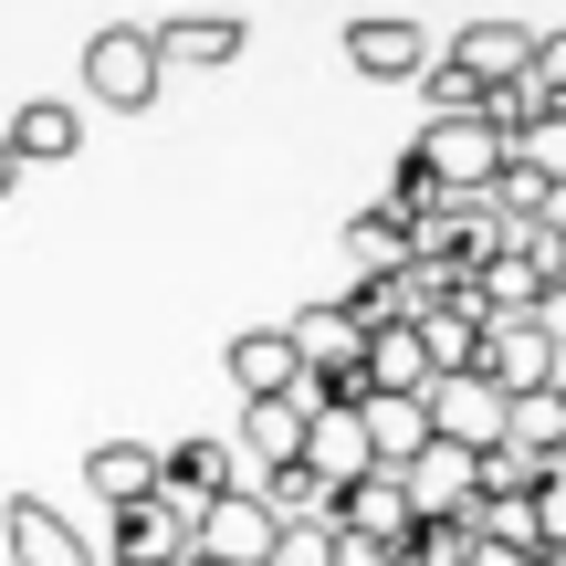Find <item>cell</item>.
Listing matches in <instances>:
<instances>
[{
  "mask_svg": "<svg viewBox=\"0 0 566 566\" xmlns=\"http://www.w3.org/2000/svg\"><path fill=\"white\" fill-rule=\"evenodd\" d=\"M346 263H357V283H399V273H409V231L367 200L357 221H346Z\"/></svg>",
  "mask_w": 566,
  "mask_h": 566,
  "instance_id": "20",
  "label": "cell"
},
{
  "mask_svg": "<svg viewBox=\"0 0 566 566\" xmlns=\"http://www.w3.org/2000/svg\"><path fill=\"white\" fill-rule=\"evenodd\" d=\"M420 420H430V441L462 451V462L504 451V399H493L483 378H430V388H420Z\"/></svg>",
  "mask_w": 566,
  "mask_h": 566,
  "instance_id": "4",
  "label": "cell"
},
{
  "mask_svg": "<svg viewBox=\"0 0 566 566\" xmlns=\"http://www.w3.org/2000/svg\"><path fill=\"white\" fill-rule=\"evenodd\" d=\"M304 420H315V409H304V388H294V399H252L231 451H242V462H263V472H294V462H304Z\"/></svg>",
  "mask_w": 566,
  "mask_h": 566,
  "instance_id": "16",
  "label": "cell"
},
{
  "mask_svg": "<svg viewBox=\"0 0 566 566\" xmlns=\"http://www.w3.org/2000/svg\"><path fill=\"white\" fill-rule=\"evenodd\" d=\"M158 42H147V21H105L95 42H84V95L116 105V116H147L158 105Z\"/></svg>",
  "mask_w": 566,
  "mask_h": 566,
  "instance_id": "1",
  "label": "cell"
},
{
  "mask_svg": "<svg viewBox=\"0 0 566 566\" xmlns=\"http://www.w3.org/2000/svg\"><path fill=\"white\" fill-rule=\"evenodd\" d=\"M420 63H430L420 21H399V11L346 21V74H367V84H420Z\"/></svg>",
  "mask_w": 566,
  "mask_h": 566,
  "instance_id": "7",
  "label": "cell"
},
{
  "mask_svg": "<svg viewBox=\"0 0 566 566\" xmlns=\"http://www.w3.org/2000/svg\"><path fill=\"white\" fill-rule=\"evenodd\" d=\"M441 63H462L472 95H514L525 63H535V32H525V21H462V42H451Z\"/></svg>",
  "mask_w": 566,
  "mask_h": 566,
  "instance_id": "8",
  "label": "cell"
},
{
  "mask_svg": "<svg viewBox=\"0 0 566 566\" xmlns=\"http://www.w3.org/2000/svg\"><path fill=\"white\" fill-rule=\"evenodd\" d=\"M357 430H367V462H378V472H409V462L430 451L420 399H367V409H357Z\"/></svg>",
  "mask_w": 566,
  "mask_h": 566,
  "instance_id": "18",
  "label": "cell"
},
{
  "mask_svg": "<svg viewBox=\"0 0 566 566\" xmlns=\"http://www.w3.org/2000/svg\"><path fill=\"white\" fill-rule=\"evenodd\" d=\"M556 566H566V556H556Z\"/></svg>",
  "mask_w": 566,
  "mask_h": 566,
  "instance_id": "26",
  "label": "cell"
},
{
  "mask_svg": "<svg viewBox=\"0 0 566 566\" xmlns=\"http://www.w3.org/2000/svg\"><path fill=\"white\" fill-rule=\"evenodd\" d=\"M221 493H242V451H231V441H168L158 451V504L179 514V525L210 514Z\"/></svg>",
  "mask_w": 566,
  "mask_h": 566,
  "instance_id": "5",
  "label": "cell"
},
{
  "mask_svg": "<svg viewBox=\"0 0 566 566\" xmlns=\"http://www.w3.org/2000/svg\"><path fill=\"white\" fill-rule=\"evenodd\" d=\"M336 315L357 325V346H367V336H388V325H409V283H346Z\"/></svg>",
  "mask_w": 566,
  "mask_h": 566,
  "instance_id": "21",
  "label": "cell"
},
{
  "mask_svg": "<svg viewBox=\"0 0 566 566\" xmlns=\"http://www.w3.org/2000/svg\"><path fill=\"white\" fill-rule=\"evenodd\" d=\"M556 420H566V367H556Z\"/></svg>",
  "mask_w": 566,
  "mask_h": 566,
  "instance_id": "25",
  "label": "cell"
},
{
  "mask_svg": "<svg viewBox=\"0 0 566 566\" xmlns=\"http://www.w3.org/2000/svg\"><path fill=\"white\" fill-rule=\"evenodd\" d=\"M189 556V525L147 493V504H116V556H95V566H179Z\"/></svg>",
  "mask_w": 566,
  "mask_h": 566,
  "instance_id": "17",
  "label": "cell"
},
{
  "mask_svg": "<svg viewBox=\"0 0 566 566\" xmlns=\"http://www.w3.org/2000/svg\"><path fill=\"white\" fill-rule=\"evenodd\" d=\"M504 158H514V168H535L546 189H566V105H546V116H535L525 137L504 147Z\"/></svg>",
  "mask_w": 566,
  "mask_h": 566,
  "instance_id": "22",
  "label": "cell"
},
{
  "mask_svg": "<svg viewBox=\"0 0 566 566\" xmlns=\"http://www.w3.org/2000/svg\"><path fill=\"white\" fill-rule=\"evenodd\" d=\"M409 158H420L451 200H493V179H504V137H493V126H472V116L420 126V147H409Z\"/></svg>",
  "mask_w": 566,
  "mask_h": 566,
  "instance_id": "3",
  "label": "cell"
},
{
  "mask_svg": "<svg viewBox=\"0 0 566 566\" xmlns=\"http://www.w3.org/2000/svg\"><path fill=\"white\" fill-rule=\"evenodd\" d=\"M294 472H315L325 493H346V483H367V430H357V409H315V420H304V462Z\"/></svg>",
  "mask_w": 566,
  "mask_h": 566,
  "instance_id": "14",
  "label": "cell"
},
{
  "mask_svg": "<svg viewBox=\"0 0 566 566\" xmlns=\"http://www.w3.org/2000/svg\"><path fill=\"white\" fill-rule=\"evenodd\" d=\"M11 189H21V168H11V147H0V200H11Z\"/></svg>",
  "mask_w": 566,
  "mask_h": 566,
  "instance_id": "24",
  "label": "cell"
},
{
  "mask_svg": "<svg viewBox=\"0 0 566 566\" xmlns=\"http://www.w3.org/2000/svg\"><path fill=\"white\" fill-rule=\"evenodd\" d=\"M525 95H535V116H546V105H566V32H535V63H525Z\"/></svg>",
  "mask_w": 566,
  "mask_h": 566,
  "instance_id": "23",
  "label": "cell"
},
{
  "mask_svg": "<svg viewBox=\"0 0 566 566\" xmlns=\"http://www.w3.org/2000/svg\"><path fill=\"white\" fill-rule=\"evenodd\" d=\"M231 388H242V409L252 399H294V388H304L294 336H283V325H242V336H231Z\"/></svg>",
  "mask_w": 566,
  "mask_h": 566,
  "instance_id": "15",
  "label": "cell"
},
{
  "mask_svg": "<svg viewBox=\"0 0 566 566\" xmlns=\"http://www.w3.org/2000/svg\"><path fill=\"white\" fill-rule=\"evenodd\" d=\"M472 378H483L504 409H514V399H546V388H556V346L535 336V325H493V336H483V367H472Z\"/></svg>",
  "mask_w": 566,
  "mask_h": 566,
  "instance_id": "9",
  "label": "cell"
},
{
  "mask_svg": "<svg viewBox=\"0 0 566 566\" xmlns=\"http://www.w3.org/2000/svg\"><path fill=\"white\" fill-rule=\"evenodd\" d=\"M483 336H493V315L472 304V283H451V294H430L420 315H409V346H420L430 378H472V367H483Z\"/></svg>",
  "mask_w": 566,
  "mask_h": 566,
  "instance_id": "2",
  "label": "cell"
},
{
  "mask_svg": "<svg viewBox=\"0 0 566 566\" xmlns=\"http://www.w3.org/2000/svg\"><path fill=\"white\" fill-rule=\"evenodd\" d=\"M84 483H95L105 504H147V493H158V451L147 441H95L84 451Z\"/></svg>",
  "mask_w": 566,
  "mask_h": 566,
  "instance_id": "19",
  "label": "cell"
},
{
  "mask_svg": "<svg viewBox=\"0 0 566 566\" xmlns=\"http://www.w3.org/2000/svg\"><path fill=\"white\" fill-rule=\"evenodd\" d=\"M0 535H11V566H95V546H84L42 493H11V504H0Z\"/></svg>",
  "mask_w": 566,
  "mask_h": 566,
  "instance_id": "10",
  "label": "cell"
},
{
  "mask_svg": "<svg viewBox=\"0 0 566 566\" xmlns=\"http://www.w3.org/2000/svg\"><path fill=\"white\" fill-rule=\"evenodd\" d=\"M273 514H263V493H221L210 514H189V556H210V566H273Z\"/></svg>",
  "mask_w": 566,
  "mask_h": 566,
  "instance_id": "6",
  "label": "cell"
},
{
  "mask_svg": "<svg viewBox=\"0 0 566 566\" xmlns=\"http://www.w3.org/2000/svg\"><path fill=\"white\" fill-rule=\"evenodd\" d=\"M325 525H336L346 546H378V556H388V546H399V535H409V504H399V472H367V483H346Z\"/></svg>",
  "mask_w": 566,
  "mask_h": 566,
  "instance_id": "13",
  "label": "cell"
},
{
  "mask_svg": "<svg viewBox=\"0 0 566 566\" xmlns=\"http://www.w3.org/2000/svg\"><path fill=\"white\" fill-rule=\"evenodd\" d=\"M0 147H11V168H53V158H74V147H84V116L63 95H32V105L0 116Z\"/></svg>",
  "mask_w": 566,
  "mask_h": 566,
  "instance_id": "12",
  "label": "cell"
},
{
  "mask_svg": "<svg viewBox=\"0 0 566 566\" xmlns=\"http://www.w3.org/2000/svg\"><path fill=\"white\" fill-rule=\"evenodd\" d=\"M147 42H158V74H168V63L221 74V63L242 53V21H231V11H168V21H147Z\"/></svg>",
  "mask_w": 566,
  "mask_h": 566,
  "instance_id": "11",
  "label": "cell"
}]
</instances>
